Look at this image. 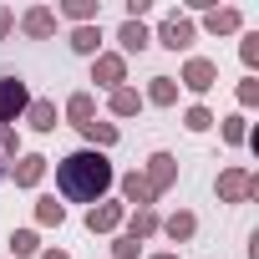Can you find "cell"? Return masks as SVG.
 Segmentation results:
<instances>
[{
	"mask_svg": "<svg viewBox=\"0 0 259 259\" xmlns=\"http://www.w3.org/2000/svg\"><path fill=\"white\" fill-rule=\"evenodd\" d=\"M117 188V168L107 153L97 148H71L66 158H56V198L61 203H102Z\"/></svg>",
	"mask_w": 259,
	"mask_h": 259,
	"instance_id": "obj_1",
	"label": "cell"
},
{
	"mask_svg": "<svg viewBox=\"0 0 259 259\" xmlns=\"http://www.w3.org/2000/svg\"><path fill=\"white\" fill-rule=\"evenodd\" d=\"M193 41H198V26H193V16H183V11H168L163 21H158V31H153V46H163V51H183V56H193Z\"/></svg>",
	"mask_w": 259,
	"mask_h": 259,
	"instance_id": "obj_2",
	"label": "cell"
},
{
	"mask_svg": "<svg viewBox=\"0 0 259 259\" xmlns=\"http://www.w3.org/2000/svg\"><path fill=\"white\" fill-rule=\"evenodd\" d=\"M213 193H219V203H254L259 198V173L244 168V163H234V168H224L213 178Z\"/></svg>",
	"mask_w": 259,
	"mask_h": 259,
	"instance_id": "obj_3",
	"label": "cell"
},
{
	"mask_svg": "<svg viewBox=\"0 0 259 259\" xmlns=\"http://www.w3.org/2000/svg\"><path fill=\"white\" fill-rule=\"evenodd\" d=\"M173 81H178V92H188V97L203 102V97L219 87V61H213V56H183V71H178Z\"/></svg>",
	"mask_w": 259,
	"mask_h": 259,
	"instance_id": "obj_4",
	"label": "cell"
},
{
	"mask_svg": "<svg viewBox=\"0 0 259 259\" xmlns=\"http://www.w3.org/2000/svg\"><path fill=\"white\" fill-rule=\"evenodd\" d=\"M31 107V87L26 76H0V127H16Z\"/></svg>",
	"mask_w": 259,
	"mask_h": 259,
	"instance_id": "obj_5",
	"label": "cell"
},
{
	"mask_svg": "<svg viewBox=\"0 0 259 259\" xmlns=\"http://www.w3.org/2000/svg\"><path fill=\"white\" fill-rule=\"evenodd\" d=\"M138 173H143V178H148V188H153V193L163 198V193H168V188L178 183V158H173L168 148H158V153H148V163H143Z\"/></svg>",
	"mask_w": 259,
	"mask_h": 259,
	"instance_id": "obj_6",
	"label": "cell"
},
{
	"mask_svg": "<svg viewBox=\"0 0 259 259\" xmlns=\"http://www.w3.org/2000/svg\"><path fill=\"white\" fill-rule=\"evenodd\" d=\"M56 26H61V21H56V11H51V6H26V11L16 16V31H21L26 41H51V36H56Z\"/></svg>",
	"mask_w": 259,
	"mask_h": 259,
	"instance_id": "obj_7",
	"label": "cell"
},
{
	"mask_svg": "<svg viewBox=\"0 0 259 259\" xmlns=\"http://www.w3.org/2000/svg\"><path fill=\"white\" fill-rule=\"evenodd\" d=\"M193 26L208 31V36H239V31H244V11H239V6H208Z\"/></svg>",
	"mask_w": 259,
	"mask_h": 259,
	"instance_id": "obj_8",
	"label": "cell"
},
{
	"mask_svg": "<svg viewBox=\"0 0 259 259\" xmlns=\"http://www.w3.org/2000/svg\"><path fill=\"white\" fill-rule=\"evenodd\" d=\"M122 219H127V203H122V198H102V203L87 208V229H92V234H107V239L122 234Z\"/></svg>",
	"mask_w": 259,
	"mask_h": 259,
	"instance_id": "obj_9",
	"label": "cell"
},
{
	"mask_svg": "<svg viewBox=\"0 0 259 259\" xmlns=\"http://www.w3.org/2000/svg\"><path fill=\"white\" fill-rule=\"evenodd\" d=\"M92 81H97L102 92H117V87H127V56H117V51H102V56H92Z\"/></svg>",
	"mask_w": 259,
	"mask_h": 259,
	"instance_id": "obj_10",
	"label": "cell"
},
{
	"mask_svg": "<svg viewBox=\"0 0 259 259\" xmlns=\"http://www.w3.org/2000/svg\"><path fill=\"white\" fill-rule=\"evenodd\" d=\"M46 168H51V158H46V153H21V158L11 163V173H6V178H11L16 188H26V193H31V188H41Z\"/></svg>",
	"mask_w": 259,
	"mask_h": 259,
	"instance_id": "obj_11",
	"label": "cell"
},
{
	"mask_svg": "<svg viewBox=\"0 0 259 259\" xmlns=\"http://www.w3.org/2000/svg\"><path fill=\"white\" fill-rule=\"evenodd\" d=\"M117 188H122V203H127V208H158V193L148 188V178H143L138 168L117 173Z\"/></svg>",
	"mask_w": 259,
	"mask_h": 259,
	"instance_id": "obj_12",
	"label": "cell"
},
{
	"mask_svg": "<svg viewBox=\"0 0 259 259\" xmlns=\"http://www.w3.org/2000/svg\"><path fill=\"white\" fill-rule=\"evenodd\" d=\"M76 133H81V148H97V153H112L122 143V127L107 122V117H92L87 127H76Z\"/></svg>",
	"mask_w": 259,
	"mask_h": 259,
	"instance_id": "obj_13",
	"label": "cell"
},
{
	"mask_svg": "<svg viewBox=\"0 0 259 259\" xmlns=\"http://www.w3.org/2000/svg\"><path fill=\"white\" fill-rule=\"evenodd\" d=\"M51 11L66 26H102V0H61V6H51Z\"/></svg>",
	"mask_w": 259,
	"mask_h": 259,
	"instance_id": "obj_14",
	"label": "cell"
},
{
	"mask_svg": "<svg viewBox=\"0 0 259 259\" xmlns=\"http://www.w3.org/2000/svg\"><path fill=\"white\" fill-rule=\"evenodd\" d=\"M148 46H153V31H148L143 21H122V26H117V56L133 61V56H143Z\"/></svg>",
	"mask_w": 259,
	"mask_h": 259,
	"instance_id": "obj_15",
	"label": "cell"
},
{
	"mask_svg": "<svg viewBox=\"0 0 259 259\" xmlns=\"http://www.w3.org/2000/svg\"><path fill=\"white\" fill-rule=\"evenodd\" d=\"M143 112V92L127 81V87H117V92H107V122H127V117H138Z\"/></svg>",
	"mask_w": 259,
	"mask_h": 259,
	"instance_id": "obj_16",
	"label": "cell"
},
{
	"mask_svg": "<svg viewBox=\"0 0 259 259\" xmlns=\"http://www.w3.org/2000/svg\"><path fill=\"white\" fill-rule=\"evenodd\" d=\"M158 229H163V213L158 208H127V219H122V234H133L138 244L158 239Z\"/></svg>",
	"mask_w": 259,
	"mask_h": 259,
	"instance_id": "obj_17",
	"label": "cell"
},
{
	"mask_svg": "<svg viewBox=\"0 0 259 259\" xmlns=\"http://www.w3.org/2000/svg\"><path fill=\"white\" fill-rule=\"evenodd\" d=\"M163 239H173V244H193V234H198V213L193 208H173V213H163V229H158Z\"/></svg>",
	"mask_w": 259,
	"mask_h": 259,
	"instance_id": "obj_18",
	"label": "cell"
},
{
	"mask_svg": "<svg viewBox=\"0 0 259 259\" xmlns=\"http://www.w3.org/2000/svg\"><path fill=\"white\" fill-rule=\"evenodd\" d=\"M26 127H31V133H56V122H61V112H56V102L51 97H31V107H26V117H21Z\"/></svg>",
	"mask_w": 259,
	"mask_h": 259,
	"instance_id": "obj_19",
	"label": "cell"
},
{
	"mask_svg": "<svg viewBox=\"0 0 259 259\" xmlns=\"http://www.w3.org/2000/svg\"><path fill=\"white\" fill-rule=\"evenodd\" d=\"M66 46H71V56H102L107 51V41H102V26H71L66 31Z\"/></svg>",
	"mask_w": 259,
	"mask_h": 259,
	"instance_id": "obj_20",
	"label": "cell"
},
{
	"mask_svg": "<svg viewBox=\"0 0 259 259\" xmlns=\"http://www.w3.org/2000/svg\"><path fill=\"white\" fill-rule=\"evenodd\" d=\"M61 117H66L71 127H87V122L97 117V92H87V87H81V92H71V97H66V107H61Z\"/></svg>",
	"mask_w": 259,
	"mask_h": 259,
	"instance_id": "obj_21",
	"label": "cell"
},
{
	"mask_svg": "<svg viewBox=\"0 0 259 259\" xmlns=\"http://www.w3.org/2000/svg\"><path fill=\"white\" fill-rule=\"evenodd\" d=\"M143 107H178V81H173V76H148Z\"/></svg>",
	"mask_w": 259,
	"mask_h": 259,
	"instance_id": "obj_22",
	"label": "cell"
},
{
	"mask_svg": "<svg viewBox=\"0 0 259 259\" xmlns=\"http://www.w3.org/2000/svg\"><path fill=\"white\" fill-rule=\"evenodd\" d=\"M31 213H36V229H61V224H66V203H61L56 193H41Z\"/></svg>",
	"mask_w": 259,
	"mask_h": 259,
	"instance_id": "obj_23",
	"label": "cell"
},
{
	"mask_svg": "<svg viewBox=\"0 0 259 259\" xmlns=\"http://www.w3.org/2000/svg\"><path fill=\"white\" fill-rule=\"evenodd\" d=\"M6 249H11V259H36L46 244H41V234H36V229H11Z\"/></svg>",
	"mask_w": 259,
	"mask_h": 259,
	"instance_id": "obj_24",
	"label": "cell"
},
{
	"mask_svg": "<svg viewBox=\"0 0 259 259\" xmlns=\"http://www.w3.org/2000/svg\"><path fill=\"white\" fill-rule=\"evenodd\" d=\"M219 138H224V148H244V143H249V117H244V112L219 117Z\"/></svg>",
	"mask_w": 259,
	"mask_h": 259,
	"instance_id": "obj_25",
	"label": "cell"
},
{
	"mask_svg": "<svg viewBox=\"0 0 259 259\" xmlns=\"http://www.w3.org/2000/svg\"><path fill=\"white\" fill-rule=\"evenodd\" d=\"M183 127H188V133H208V127H219V112L208 102H188L183 107Z\"/></svg>",
	"mask_w": 259,
	"mask_h": 259,
	"instance_id": "obj_26",
	"label": "cell"
},
{
	"mask_svg": "<svg viewBox=\"0 0 259 259\" xmlns=\"http://www.w3.org/2000/svg\"><path fill=\"white\" fill-rule=\"evenodd\" d=\"M21 153H26L21 148V133H16V127H0V183H6V173H11V163Z\"/></svg>",
	"mask_w": 259,
	"mask_h": 259,
	"instance_id": "obj_27",
	"label": "cell"
},
{
	"mask_svg": "<svg viewBox=\"0 0 259 259\" xmlns=\"http://www.w3.org/2000/svg\"><path fill=\"white\" fill-rule=\"evenodd\" d=\"M239 61H244V76L259 71V31H239Z\"/></svg>",
	"mask_w": 259,
	"mask_h": 259,
	"instance_id": "obj_28",
	"label": "cell"
},
{
	"mask_svg": "<svg viewBox=\"0 0 259 259\" xmlns=\"http://www.w3.org/2000/svg\"><path fill=\"white\" fill-rule=\"evenodd\" d=\"M234 102H239V112H249V107H259V76H244V81L234 87Z\"/></svg>",
	"mask_w": 259,
	"mask_h": 259,
	"instance_id": "obj_29",
	"label": "cell"
},
{
	"mask_svg": "<svg viewBox=\"0 0 259 259\" xmlns=\"http://www.w3.org/2000/svg\"><path fill=\"white\" fill-rule=\"evenodd\" d=\"M112 259H143V244L133 234H112Z\"/></svg>",
	"mask_w": 259,
	"mask_h": 259,
	"instance_id": "obj_30",
	"label": "cell"
},
{
	"mask_svg": "<svg viewBox=\"0 0 259 259\" xmlns=\"http://www.w3.org/2000/svg\"><path fill=\"white\" fill-rule=\"evenodd\" d=\"M153 16V0H127L122 6V21H148Z\"/></svg>",
	"mask_w": 259,
	"mask_h": 259,
	"instance_id": "obj_31",
	"label": "cell"
},
{
	"mask_svg": "<svg viewBox=\"0 0 259 259\" xmlns=\"http://www.w3.org/2000/svg\"><path fill=\"white\" fill-rule=\"evenodd\" d=\"M11 31H16V11L0 6V41H11Z\"/></svg>",
	"mask_w": 259,
	"mask_h": 259,
	"instance_id": "obj_32",
	"label": "cell"
},
{
	"mask_svg": "<svg viewBox=\"0 0 259 259\" xmlns=\"http://www.w3.org/2000/svg\"><path fill=\"white\" fill-rule=\"evenodd\" d=\"M36 259H71V254H66V249H56V244H51V249H41V254H36Z\"/></svg>",
	"mask_w": 259,
	"mask_h": 259,
	"instance_id": "obj_33",
	"label": "cell"
},
{
	"mask_svg": "<svg viewBox=\"0 0 259 259\" xmlns=\"http://www.w3.org/2000/svg\"><path fill=\"white\" fill-rule=\"evenodd\" d=\"M143 259H183L178 249H158V254H143Z\"/></svg>",
	"mask_w": 259,
	"mask_h": 259,
	"instance_id": "obj_34",
	"label": "cell"
}]
</instances>
